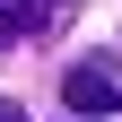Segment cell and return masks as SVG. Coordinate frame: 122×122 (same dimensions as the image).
<instances>
[{"label":"cell","instance_id":"obj_1","mask_svg":"<svg viewBox=\"0 0 122 122\" xmlns=\"http://www.w3.org/2000/svg\"><path fill=\"white\" fill-rule=\"evenodd\" d=\"M61 105H70L79 122L122 113V70H113V61H70V79H61Z\"/></svg>","mask_w":122,"mask_h":122},{"label":"cell","instance_id":"obj_2","mask_svg":"<svg viewBox=\"0 0 122 122\" xmlns=\"http://www.w3.org/2000/svg\"><path fill=\"white\" fill-rule=\"evenodd\" d=\"M9 18H18V35H52V26H70V0H9Z\"/></svg>","mask_w":122,"mask_h":122},{"label":"cell","instance_id":"obj_3","mask_svg":"<svg viewBox=\"0 0 122 122\" xmlns=\"http://www.w3.org/2000/svg\"><path fill=\"white\" fill-rule=\"evenodd\" d=\"M9 35H18V18H9V0H0V44H9Z\"/></svg>","mask_w":122,"mask_h":122},{"label":"cell","instance_id":"obj_4","mask_svg":"<svg viewBox=\"0 0 122 122\" xmlns=\"http://www.w3.org/2000/svg\"><path fill=\"white\" fill-rule=\"evenodd\" d=\"M0 122H26V113H18V105H9V96H0Z\"/></svg>","mask_w":122,"mask_h":122}]
</instances>
